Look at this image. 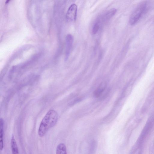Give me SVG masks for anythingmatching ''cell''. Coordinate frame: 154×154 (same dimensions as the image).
<instances>
[{"mask_svg":"<svg viewBox=\"0 0 154 154\" xmlns=\"http://www.w3.org/2000/svg\"><path fill=\"white\" fill-rule=\"evenodd\" d=\"M106 87L105 83H101L97 88L95 91L94 95L96 97H99L105 91Z\"/></svg>","mask_w":154,"mask_h":154,"instance_id":"obj_6","label":"cell"},{"mask_svg":"<svg viewBox=\"0 0 154 154\" xmlns=\"http://www.w3.org/2000/svg\"><path fill=\"white\" fill-rule=\"evenodd\" d=\"M147 2H144L140 4L131 14L129 19L131 25L136 24L146 12L147 8Z\"/></svg>","mask_w":154,"mask_h":154,"instance_id":"obj_2","label":"cell"},{"mask_svg":"<svg viewBox=\"0 0 154 154\" xmlns=\"http://www.w3.org/2000/svg\"><path fill=\"white\" fill-rule=\"evenodd\" d=\"M11 147L12 154H19L17 143L13 134H12L11 137Z\"/></svg>","mask_w":154,"mask_h":154,"instance_id":"obj_7","label":"cell"},{"mask_svg":"<svg viewBox=\"0 0 154 154\" xmlns=\"http://www.w3.org/2000/svg\"><path fill=\"white\" fill-rule=\"evenodd\" d=\"M116 9L115 8H112L109 10L105 14L103 17L104 20L106 21L109 20L116 14Z\"/></svg>","mask_w":154,"mask_h":154,"instance_id":"obj_9","label":"cell"},{"mask_svg":"<svg viewBox=\"0 0 154 154\" xmlns=\"http://www.w3.org/2000/svg\"><path fill=\"white\" fill-rule=\"evenodd\" d=\"M56 154H67L66 149V145L63 143H59L57 146Z\"/></svg>","mask_w":154,"mask_h":154,"instance_id":"obj_8","label":"cell"},{"mask_svg":"<svg viewBox=\"0 0 154 154\" xmlns=\"http://www.w3.org/2000/svg\"><path fill=\"white\" fill-rule=\"evenodd\" d=\"M73 42V37L72 36L68 34L67 35L66 38V48L65 52V60H67L70 54Z\"/></svg>","mask_w":154,"mask_h":154,"instance_id":"obj_4","label":"cell"},{"mask_svg":"<svg viewBox=\"0 0 154 154\" xmlns=\"http://www.w3.org/2000/svg\"><path fill=\"white\" fill-rule=\"evenodd\" d=\"M77 7L76 5L72 4L69 8L66 15V18L69 21H74L76 18Z\"/></svg>","mask_w":154,"mask_h":154,"instance_id":"obj_3","label":"cell"},{"mask_svg":"<svg viewBox=\"0 0 154 154\" xmlns=\"http://www.w3.org/2000/svg\"><path fill=\"white\" fill-rule=\"evenodd\" d=\"M58 116L57 112L54 110L49 111L42 119L40 125L38 134L42 137L48 130L53 127L57 122Z\"/></svg>","mask_w":154,"mask_h":154,"instance_id":"obj_1","label":"cell"},{"mask_svg":"<svg viewBox=\"0 0 154 154\" xmlns=\"http://www.w3.org/2000/svg\"><path fill=\"white\" fill-rule=\"evenodd\" d=\"M0 148L2 151L4 148V121L2 118L0 119Z\"/></svg>","mask_w":154,"mask_h":154,"instance_id":"obj_5","label":"cell"},{"mask_svg":"<svg viewBox=\"0 0 154 154\" xmlns=\"http://www.w3.org/2000/svg\"><path fill=\"white\" fill-rule=\"evenodd\" d=\"M100 27V24L98 22H96L93 26L92 29V32L96 34L98 31Z\"/></svg>","mask_w":154,"mask_h":154,"instance_id":"obj_10","label":"cell"}]
</instances>
